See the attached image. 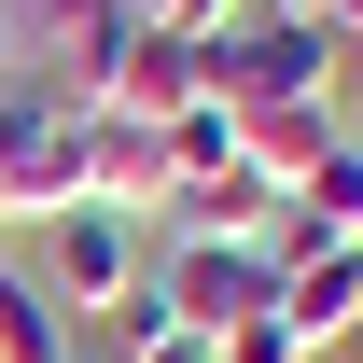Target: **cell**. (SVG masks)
I'll list each match as a JSON object with an SVG mask.
<instances>
[{
    "instance_id": "obj_1",
    "label": "cell",
    "mask_w": 363,
    "mask_h": 363,
    "mask_svg": "<svg viewBox=\"0 0 363 363\" xmlns=\"http://www.w3.org/2000/svg\"><path fill=\"white\" fill-rule=\"evenodd\" d=\"M56 84L84 98V112H140V126H168V112H196V28H168V14H84V43L56 56Z\"/></svg>"
},
{
    "instance_id": "obj_2",
    "label": "cell",
    "mask_w": 363,
    "mask_h": 363,
    "mask_svg": "<svg viewBox=\"0 0 363 363\" xmlns=\"http://www.w3.org/2000/svg\"><path fill=\"white\" fill-rule=\"evenodd\" d=\"M335 56H350V43H335L321 14H266V0H252L238 28L196 43V98H224V112H252V98H321Z\"/></svg>"
},
{
    "instance_id": "obj_3",
    "label": "cell",
    "mask_w": 363,
    "mask_h": 363,
    "mask_svg": "<svg viewBox=\"0 0 363 363\" xmlns=\"http://www.w3.org/2000/svg\"><path fill=\"white\" fill-rule=\"evenodd\" d=\"M140 266H154V252H140V224H126V210H56L28 279H43L70 321H98V308H126V294H140Z\"/></svg>"
},
{
    "instance_id": "obj_4",
    "label": "cell",
    "mask_w": 363,
    "mask_h": 363,
    "mask_svg": "<svg viewBox=\"0 0 363 363\" xmlns=\"http://www.w3.org/2000/svg\"><path fill=\"white\" fill-rule=\"evenodd\" d=\"M279 210H294V196L224 154V168H196V182L168 196V252H279Z\"/></svg>"
},
{
    "instance_id": "obj_5",
    "label": "cell",
    "mask_w": 363,
    "mask_h": 363,
    "mask_svg": "<svg viewBox=\"0 0 363 363\" xmlns=\"http://www.w3.org/2000/svg\"><path fill=\"white\" fill-rule=\"evenodd\" d=\"M182 196V154H168V126H140V112H84V196L70 210H168Z\"/></svg>"
},
{
    "instance_id": "obj_6",
    "label": "cell",
    "mask_w": 363,
    "mask_h": 363,
    "mask_svg": "<svg viewBox=\"0 0 363 363\" xmlns=\"http://www.w3.org/2000/svg\"><path fill=\"white\" fill-rule=\"evenodd\" d=\"M154 294H168V321L224 335V321L279 308V252H154Z\"/></svg>"
},
{
    "instance_id": "obj_7",
    "label": "cell",
    "mask_w": 363,
    "mask_h": 363,
    "mask_svg": "<svg viewBox=\"0 0 363 363\" xmlns=\"http://www.w3.org/2000/svg\"><path fill=\"white\" fill-rule=\"evenodd\" d=\"M279 321L308 363H335L363 335V252H279Z\"/></svg>"
},
{
    "instance_id": "obj_8",
    "label": "cell",
    "mask_w": 363,
    "mask_h": 363,
    "mask_svg": "<svg viewBox=\"0 0 363 363\" xmlns=\"http://www.w3.org/2000/svg\"><path fill=\"white\" fill-rule=\"evenodd\" d=\"M0 363H112V335H98V321H70L28 266H0Z\"/></svg>"
},
{
    "instance_id": "obj_9",
    "label": "cell",
    "mask_w": 363,
    "mask_h": 363,
    "mask_svg": "<svg viewBox=\"0 0 363 363\" xmlns=\"http://www.w3.org/2000/svg\"><path fill=\"white\" fill-rule=\"evenodd\" d=\"M279 252H363V140H335V154L294 182V210H279Z\"/></svg>"
},
{
    "instance_id": "obj_10",
    "label": "cell",
    "mask_w": 363,
    "mask_h": 363,
    "mask_svg": "<svg viewBox=\"0 0 363 363\" xmlns=\"http://www.w3.org/2000/svg\"><path fill=\"white\" fill-rule=\"evenodd\" d=\"M321 154H335V112H321V98H252V112H238V168H266L279 196H294Z\"/></svg>"
},
{
    "instance_id": "obj_11",
    "label": "cell",
    "mask_w": 363,
    "mask_h": 363,
    "mask_svg": "<svg viewBox=\"0 0 363 363\" xmlns=\"http://www.w3.org/2000/svg\"><path fill=\"white\" fill-rule=\"evenodd\" d=\"M168 154H182V182H196V168H224V154H238V112H224V98L168 112Z\"/></svg>"
},
{
    "instance_id": "obj_12",
    "label": "cell",
    "mask_w": 363,
    "mask_h": 363,
    "mask_svg": "<svg viewBox=\"0 0 363 363\" xmlns=\"http://www.w3.org/2000/svg\"><path fill=\"white\" fill-rule=\"evenodd\" d=\"M210 363H308V350H294V321H279V308H252V321L210 335Z\"/></svg>"
},
{
    "instance_id": "obj_13",
    "label": "cell",
    "mask_w": 363,
    "mask_h": 363,
    "mask_svg": "<svg viewBox=\"0 0 363 363\" xmlns=\"http://www.w3.org/2000/svg\"><path fill=\"white\" fill-rule=\"evenodd\" d=\"M14 14H28V43H43V56H70V43H84V14H112V0H14Z\"/></svg>"
},
{
    "instance_id": "obj_14",
    "label": "cell",
    "mask_w": 363,
    "mask_h": 363,
    "mask_svg": "<svg viewBox=\"0 0 363 363\" xmlns=\"http://www.w3.org/2000/svg\"><path fill=\"white\" fill-rule=\"evenodd\" d=\"M321 112H335V140H363V43L335 56V84H321Z\"/></svg>"
},
{
    "instance_id": "obj_15",
    "label": "cell",
    "mask_w": 363,
    "mask_h": 363,
    "mask_svg": "<svg viewBox=\"0 0 363 363\" xmlns=\"http://www.w3.org/2000/svg\"><path fill=\"white\" fill-rule=\"evenodd\" d=\"M140 363H210V335H196V321H182V335H154V350Z\"/></svg>"
},
{
    "instance_id": "obj_16",
    "label": "cell",
    "mask_w": 363,
    "mask_h": 363,
    "mask_svg": "<svg viewBox=\"0 0 363 363\" xmlns=\"http://www.w3.org/2000/svg\"><path fill=\"white\" fill-rule=\"evenodd\" d=\"M308 14H321V28H335V43H363V0H308Z\"/></svg>"
},
{
    "instance_id": "obj_17",
    "label": "cell",
    "mask_w": 363,
    "mask_h": 363,
    "mask_svg": "<svg viewBox=\"0 0 363 363\" xmlns=\"http://www.w3.org/2000/svg\"><path fill=\"white\" fill-rule=\"evenodd\" d=\"M335 363H363V335H350V350H335Z\"/></svg>"
}]
</instances>
